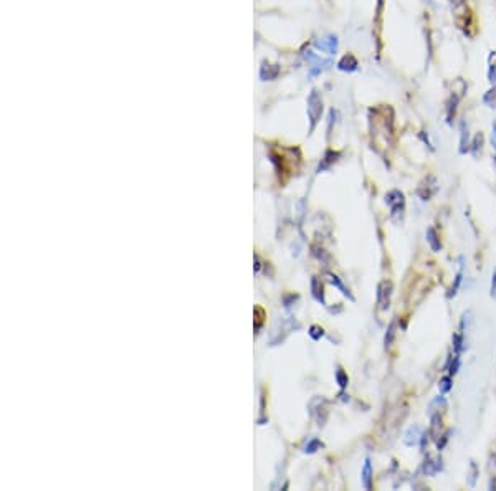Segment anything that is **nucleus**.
<instances>
[{"label": "nucleus", "mask_w": 496, "mask_h": 491, "mask_svg": "<svg viewBox=\"0 0 496 491\" xmlns=\"http://www.w3.org/2000/svg\"><path fill=\"white\" fill-rule=\"evenodd\" d=\"M483 142H485V137H483L481 133H478L475 137H473V142L470 144V152L475 155V157H478V155L481 154V149H483Z\"/></svg>", "instance_id": "16"}, {"label": "nucleus", "mask_w": 496, "mask_h": 491, "mask_svg": "<svg viewBox=\"0 0 496 491\" xmlns=\"http://www.w3.org/2000/svg\"><path fill=\"white\" fill-rule=\"evenodd\" d=\"M437 192H438V181L435 176H427L420 182V185L417 187V195L420 197L423 202L430 200Z\"/></svg>", "instance_id": "3"}, {"label": "nucleus", "mask_w": 496, "mask_h": 491, "mask_svg": "<svg viewBox=\"0 0 496 491\" xmlns=\"http://www.w3.org/2000/svg\"><path fill=\"white\" fill-rule=\"evenodd\" d=\"M338 67H339V70H343V71H354V70H357V67H359V63H357V60L352 55H346L339 62Z\"/></svg>", "instance_id": "14"}, {"label": "nucleus", "mask_w": 496, "mask_h": 491, "mask_svg": "<svg viewBox=\"0 0 496 491\" xmlns=\"http://www.w3.org/2000/svg\"><path fill=\"white\" fill-rule=\"evenodd\" d=\"M321 115H322V99L319 96V93L316 91V89H313L308 98V116H309V123H311L309 131H313L316 128Z\"/></svg>", "instance_id": "2"}, {"label": "nucleus", "mask_w": 496, "mask_h": 491, "mask_svg": "<svg viewBox=\"0 0 496 491\" xmlns=\"http://www.w3.org/2000/svg\"><path fill=\"white\" fill-rule=\"evenodd\" d=\"M422 428L418 427V425H412V427L405 432V437H404V443L407 447H414V445H418L422 440Z\"/></svg>", "instance_id": "8"}, {"label": "nucleus", "mask_w": 496, "mask_h": 491, "mask_svg": "<svg viewBox=\"0 0 496 491\" xmlns=\"http://www.w3.org/2000/svg\"><path fill=\"white\" fill-rule=\"evenodd\" d=\"M450 435H452V430H447L445 433H442V435H440V439L437 440V448H438V452H440V450H444V448H445L447 442L450 440Z\"/></svg>", "instance_id": "29"}, {"label": "nucleus", "mask_w": 496, "mask_h": 491, "mask_svg": "<svg viewBox=\"0 0 496 491\" xmlns=\"http://www.w3.org/2000/svg\"><path fill=\"white\" fill-rule=\"evenodd\" d=\"M313 296L318 299L319 303L324 304V295H322V288H319V281L318 280H313Z\"/></svg>", "instance_id": "26"}, {"label": "nucleus", "mask_w": 496, "mask_h": 491, "mask_svg": "<svg viewBox=\"0 0 496 491\" xmlns=\"http://www.w3.org/2000/svg\"><path fill=\"white\" fill-rule=\"evenodd\" d=\"M460 154H467L470 151V133L467 121L460 123Z\"/></svg>", "instance_id": "9"}, {"label": "nucleus", "mask_w": 496, "mask_h": 491, "mask_svg": "<svg viewBox=\"0 0 496 491\" xmlns=\"http://www.w3.org/2000/svg\"><path fill=\"white\" fill-rule=\"evenodd\" d=\"M319 448H322V442H319L318 439H313V440L308 442V445H306V448H304V452H306V453H314L316 450H319Z\"/></svg>", "instance_id": "28"}, {"label": "nucleus", "mask_w": 496, "mask_h": 491, "mask_svg": "<svg viewBox=\"0 0 496 491\" xmlns=\"http://www.w3.org/2000/svg\"><path fill=\"white\" fill-rule=\"evenodd\" d=\"M452 387H453V375H445V377H442L440 382H438V391L440 394H448L452 391Z\"/></svg>", "instance_id": "20"}, {"label": "nucleus", "mask_w": 496, "mask_h": 491, "mask_svg": "<svg viewBox=\"0 0 496 491\" xmlns=\"http://www.w3.org/2000/svg\"><path fill=\"white\" fill-rule=\"evenodd\" d=\"M488 80L491 85H496V51H491L488 58Z\"/></svg>", "instance_id": "17"}, {"label": "nucleus", "mask_w": 496, "mask_h": 491, "mask_svg": "<svg viewBox=\"0 0 496 491\" xmlns=\"http://www.w3.org/2000/svg\"><path fill=\"white\" fill-rule=\"evenodd\" d=\"M385 203L391 208V219L400 224L405 215V195L400 190L394 189L385 194Z\"/></svg>", "instance_id": "1"}, {"label": "nucleus", "mask_w": 496, "mask_h": 491, "mask_svg": "<svg viewBox=\"0 0 496 491\" xmlns=\"http://www.w3.org/2000/svg\"><path fill=\"white\" fill-rule=\"evenodd\" d=\"M442 470H444V460H442V457L433 458V457H430V455H427L425 462H423V466H422L423 475L435 476V475H438Z\"/></svg>", "instance_id": "5"}, {"label": "nucleus", "mask_w": 496, "mask_h": 491, "mask_svg": "<svg viewBox=\"0 0 496 491\" xmlns=\"http://www.w3.org/2000/svg\"><path fill=\"white\" fill-rule=\"evenodd\" d=\"M462 280H463V258H460V271L457 273V277H455V281H453V285L450 286V290H448L447 293V298H453L458 293V288H460V285H462Z\"/></svg>", "instance_id": "13"}, {"label": "nucleus", "mask_w": 496, "mask_h": 491, "mask_svg": "<svg viewBox=\"0 0 496 491\" xmlns=\"http://www.w3.org/2000/svg\"><path fill=\"white\" fill-rule=\"evenodd\" d=\"M465 349V333L458 331L453 334V354H462Z\"/></svg>", "instance_id": "15"}, {"label": "nucleus", "mask_w": 496, "mask_h": 491, "mask_svg": "<svg viewBox=\"0 0 496 491\" xmlns=\"http://www.w3.org/2000/svg\"><path fill=\"white\" fill-rule=\"evenodd\" d=\"M491 296L496 298V270H494L493 277H491Z\"/></svg>", "instance_id": "31"}, {"label": "nucleus", "mask_w": 496, "mask_h": 491, "mask_svg": "<svg viewBox=\"0 0 496 491\" xmlns=\"http://www.w3.org/2000/svg\"><path fill=\"white\" fill-rule=\"evenodd\" d=\"M491 146H493L494 152H496V121L491 124Z\"/></svg>", "instance_id": "30"}, {"label": "nucleus", "mask_w": 496, "mask_h": 491, "mask_svg": "<svg viewBox=\"0 0 496 491\" xmlns=\"http://www.w3.org/2000/svg\"><path fill=\"white\" fill-rule=\"evenodd\" d=\"M309 336H311L314 341H319L322 336H324V329H322L321 326H318V324H314V326H311V328H309Z\"/></svg>", "instance_id": "27"}, {"label": "nucleus", "mask_w": 496, "mask_h": 491, "mask_svg": "<svg viewBox=\"0 0 496 491\" xmlns=\"http://www.w3.org/2000/svg\"><path fill=\"white\" fill-rule=\"evenodd\" d=\"M425 238H427V243L430 245V248H432V251H435V253H438V251L442 250V242H440V238H438L437 230H435L433 227H428V229H427V232H425Z\"/></svg>", "instance_id": "11"}, {"label": "nucleus", "mask_w": 496, "mask_h": 491, "mask_svg": "<svg viewBox=\"0 0 496 491\" xmlns=\"http://www.w3.org/2000/svg\"><path fill=\"white\" fill-rule=\"evenodd\" d=\"M480 475V470H478V466L475 462H471L470 463V473H468V484L470 486H475V483H476V476Z\"/></svg>", "instance_id": "25"}, {"label": "nucleus", "mask_w": 496, "mask_h": 491, "mask_svg": "<svg viewBox=\"0 0 496 491\" xmlns=\"http://www.w3.org/2000/svg\"><path fill=\"white\" fill-rule=\"evenodd\" d=\"M462 94L463 93L452 91L450 98H448V101H447V123L448 124L453 123V118H455V115H457V107H458L460 99H462Z\"/></svg>", "instance_id": "6"}, {"label": "nucleus", "mask_w": 496, "mask_h": 491, "mask_svg": "<svg viewBox=\"0 0 496 491\" xmlns=\"http://www.w3.org/2000/svg\"><path fill=\"white\" fill-rule=\"evenodd\" d=\"M462 354H453V357H450V362H448V374L450 375H457L458 370H460V364H462Z\"/></svg>", "instance_id": "19"}, {"label": "nucleus", "mask_w": 496, "mask_h": 491, "mask_svg": "<svg viewBox=\"0 0 496 491\" xmlns=\"http://www.w3.org/2000/svg\"><path fill=\"white\" fill-rule=\"evenodd\" d=\"M396 329H397V322H396V319H394V321L391 322V324H389V328H387L385 336H384V346H385V349H387V347H391V346H392L394 338H396V333H397Z\"/></svg>", "instance_id": "18"}, {"label": "nucleus", "mask_w": 496, "mask_h": 491, "mask_svg": "<svg viewBox=\"0 0 496 491\" xmlns=\"http://www.w3.org/2000/svg\"><path fill=\"white\" fill-rule=\"evenodd\" d=\"M314 46L321 51H327L329 55H333V53H336V50H338V38L333 37V35H327L324 38L316 40Z\"/></svg>", "instance_id": "7"}, {"label": "nucleus", "mask_w": 496, "mask_h": 491, "mask_svg": "<svg viewBox=\"0 0 496 491\" xmlns=\"http://www.w3.org/2000/svg\"><path fill=\"white\" fill-rule=\"evenodd\" d=\"M336 380H338V384L341 387V391H344V389L348 387V382H349L348 374H346L341 367H338V370H336Z\"/></svg>", "instance_id": "23"}, {"label": "nucleus", "mask_w": 496, "mask_h": 491, "mask_svg": "<svg viewBox=\"0 0 496 491\" xmlns=\"http://www.w3.org/2000/svg\"><path fill=\"white\" fill-rule=\"evenodd\" d=\"M391 298H392V283L391 281H380L377 286V304L380 311L389 309Z\"/></svg>", "instance_id": "4"}, {"label": "nucleus", "mask_w": 496, "mask_h": 491, "mask_svg": "<svg viewBox=\"0 0 496 491\" xmlns=\"http://www.w3.org/2000/svg\"><path fill=\"white\" fill-rule=\"evenodd\" d=\"M447 399L444 397V394L438 395V397H435L432 402L428 404V415H433V414H444V412L447 410Z\"/></svg>", "instance_id": "10"}, {"label": "nucleus", "mask_w": 496, "mask_h": 491, "mask_svg": "<svg viewBox=\"0 0 496 491\" xmlns=\"http://www.w3.org/2000/svg\"><path fill=\"white\" fill-rule=\"evenodd\" d=\"M336 157H339V152H334V151H327L326 155H324V159H322V162L319 164V172L321 171H324L326 167H329L333 162H336Z\"/></svg>", "instance_id": "21"}, {"label": "nucleus", "mask_w": 496, "mask_h": 491, "mask_svg": "<svg viewBox=\"0 0 496 491\" xmlns=\"http://www.w3.org/2000/svg\"><path fill=\"white\" fill-rule=\"evenodd\" d=\"M362 484H364V488L366 489H370L372 488V465H370V460L366 458V462H364V468H362Z\"/></svg>", "instance_id": "12"}, {"label": "nucleus", "mask_w": 496, "mask_h": 491, "mask_svg": "<svg viewBox=\"0 0 496 491\" xmlns=\"http://www.w3.org/2000/svg\"><path fill=\"white\" fill-rule=\"evenodd\" d=\"M483 101H485V104H488L489 107H496V86L488 89L486 94L483 96Z\"/></svg>", "instance_id": "24"}, {"label": "nucleus", "mask_w": 496, "mask_h": 491, "mask_svg": "<svg viewBox=\"0 0 496 491\" xmlns=\"http://www.w3.org/2000/svg\"><path fill=\"white\" fill-rule=\"evenodd\" d=\"M329 280H331V283H333L334 286H336V288H339V290H341V293H343L344 296H348L349 299H354V298H352V295H351V293H349V290L346 288V286L343 285V281H341V280L336 277V275H329Z\"/></svg>", "instance_id": "22"}, {"label": "nucleus", "mask_w": 496, "mask_h": 491, "mask_svg": "<svg viewBox=\"0 0 496 491\" xmlns=\"http://www.w3.org/2000/svg\"><path fill=\"white\" fill-rule=\"evenodd\" d=\"M489 489H496V476H494V481L493 480L489 481Z\"/></svg>", "instance_id": "32"}]
</instances>
